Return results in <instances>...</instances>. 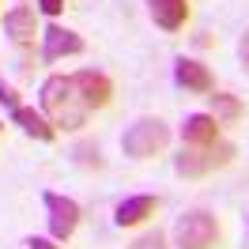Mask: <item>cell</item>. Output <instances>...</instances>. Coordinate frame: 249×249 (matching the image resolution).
<instances>
[{
  "instance_id": "1",
  "label": "cell",
  "mask_w": 249,
  "mask_h": 249,
  "mask_svg": "<svg viewBox=\"0 0 249 249\" xmlns=\"http://www.w3.org/2000/svg\"><path fill=\"white\" fill-rule=\"evenodd\" d=\"M38 109L49 117V124L57 132H79L87 124V117H91L87 102L76 91V79L61 76V72L42 79V87H38Z\"/></svg>"
},
{
  "instance_id": "2",
  "label": "cell",
  "mask_w": 249,
  "mask_h": 249,
  "mask_svg": "<svg viewBox=\"0 0 249 249\" xmlns=\"http://www.w3.org/2000/svg\"><path fill=\"white\" fill-rule=\"evenodd\" d=\"M166 147H170V124L162 117H140V121L128 124L121 136V151L128 159H136V162L162 155Z\"/></svg>"
},
{
  "instance_id": "3",
  "label": "cell",
  "mask_w": 249,
  "mask_h": 249,
  "mask_svg": "<svg viewBox=\"0 0 249 249\" xmlns=\"http://www.w3.org/2000/svg\"><path fill=\"white\" fill-rule=\"evenodd\" d=\"M170 238H174L178 249H219L223 227H219V219L212 215L208 208H193L185 215H178Z\"/></svg>"
},
{
  "instance_id": "4",
  "label": "cell",
  "mask_w": 249,
  "mask_h": 249,
  "mask_svg": "<svg viewBox=\"0 0 249 249\" xmlns=\"http://www.w3.org/2000/svg\"><path fill=\"white\" fill-rule=\"evenodd\" d=\"M234 155H238V147L231 140H215L212 147H181L174 155V170H178V178L193 181V178H208V174L231 166Z\"/></svg>"
},
{
  "instance_id": "5",
  "label": "cell",
  "mask_w": 249,
  "mask_h": 249,
  "mask_svg": "<svg viewBox=\"0 0 249 249\" xmlns=\"http://www.w3.org/2000/svg\"><path fill=\"white\" fill-rule=\"evenodd\" d=\"M42 204H46V227H49V238H57V242H68L72 234H76L79 219H83V208H79L72 196H64V193H42Z\"/></svg>"
},
{
  "instance_id": "6",
  "label": "cell",
  "mask_w": 249,
  "mask_h": 249,
  "mask_svg": "<svg viewBox=\"0 0 249 249\" xmlns=\"http://www.w3.org/2000/svg\"><path fill=\"white\" fill-rule=\"evenodd\" d=\"M83 49H87V42H83L76 31H68L61 23L42 27V61L46 64H57V61H64V57H79Z\"/></svg>"
},
{
  "instance_id": "7",
  "label": "cell",
  "mask_w": 249,
  "mask_h": 249,
  "mask_svg": "<svg viewBox=\"0 0 249 249\" xmlns=\"http://www.w3.org/2000/svg\"><path fill=\"white\" fill-rule=\"evenodd\" d=\"M4 34L12 38L16 49H27L34 46V38H42V27H38V8L31 4H16L12 12H4Z\"/></svg>"
},
{
  "instance_id": "8",
  "label": "cell",
  "mask_w": 249,
  "mask_h": 249,
  "mask_svg": "<svg viewBox=\"0 0 249 249\" xmlns=\"http://www.w3.org/2000/svg\"><path fill=\"white\" fill-rule=\"evenodd\" d=\"M72 79H76V91L79 98L87 102V109H102L109 106V98H113V79L106 76V72H98V68H79V72H72Z\"/></svg>"
},
{
  "instance_id": "9",
  "label": "cell",
  "mask_w": 249,
  "mask_h": 249,
  "mask_svg": "<svg viewBox=\"0 0 249 249\" xmlns=\"http://www.w3.org/2000/svg\"><path fill=\"white\" fill-rule=\"evenodd\" d=\"M174 83L185 94H212L215 91L212 68L204 61H196V57H178V64H174Z\"/></svg>"
},
{
  "instance_id": "10",
  "label": "cell",
  "mask_w": 249,
  "mask_h": 249,
  "mask_svg": "<svg viewBox=\"0 0 249 249\" xmlns=\"http://www.w3.org/2000/svg\"><path fill=\"white\" fill-rule=\"evenodd\" d=\"M8 117H12V124H16L23 136H31V140H38V143H53V140H57V128L49 124V117L42 113V109H34V106H16Z\"/></svg>"
},
{
  "instance_id": "11",
  "label": "cell",
  "mask_w": 249,
  "mask_h": 249,
  "mask_svg": "<svg viewBox=\"0 0 249 249\" xmlns=\"http://www.w3.org/2000/svg\"><path fill=\"white\" fill-rule=\"evenodd\" d=\"M159 212V196L151 193H136V196H124L117 208H113V223L117 227H140Z\"/></svg>"
},
{
  "instance_id": "12",
  "label": "cell",
  "mask_w": 249,
  "mask_h": 249,
  "mask_svg": "<svg viewBox=\"0 0 249 249\" xmlns=\"http://www.w3.org/2000/svg\"><path fill=\"white\" fill-rule=\"evenodd\" d=\"M219 128L223 124L212 113H189L181 121V147H212L219 140Z\"/></svg>"
},
{
  "instance_id": "13",
  "label": "cell",
  "mask_w": 249,
  "mask_h": 249,
  "mask_svg": "<svg viewBox=\"0 0 249 249\" xmlns=\"http://www.w3.org/2000/svg\"><path fill=\"white\" fill-rule=\"evenodd\" d=\"M147 12H151L159 31L178 34L189 23V0H147Z\"/></svg>"
},
{
  "instance_id": "14",
  "label": "cell",
  "mask_w": 249,
  "mask_h": 249,
  "mask_svg": "<svg viewBox=\"0 0 249 249\" xmlns=\"http://www.w3.org/2000/svg\"><path fill=\"white\" fill-rule=\"evenodd\" d=\"M208 102H212V117H215L219 124H234V121H242V113H246V106H242V98L231 91H215V94H208Z\"/></svg>"
},
{
  "instance_id": "15",
  "label": "cell",
  "mask_w": 249,
  "mask_h": 249,
  "mask_svg": "<svg viewBox=\"0 0 249 249\" xmlns=\"http://www.w3.org/2000/svg\"><path fill=\"white\" fill-rule=\"evenodd\" d=\"M124 249H170V242H166L162 231H147V234H140L132 246H124Z\"/></svg>"
},
{
  "instance_id": "16",
  "label": "cell",
  "mask_w": 249,
  "mask_h": 249,
  "mask_svg": "<svg viewBox=\"0 0 249 249\" xmlns=\"http://www.w3.org/2000/svg\"><path fill=\"white\" fill-rule=\"evenodd\" d=\"M72 155H76L79 166H94V170L102 166V155H98V147H94V143H76V151H72Z\"/></svg>"
},
{
  "instance_id": "17",
  "label": "cell",
  "mask_w": 249,
  "mask_h": 249,
  "mask_svg": "<svg viewBox=\"0 0 249 249\" xmlns=\"http://www.w3.org/2000/svg\"><path fill=\"white\" fill-rule=\"evenodd\" d=\"M0 106L8 109V113H12L16 106H23V102H19V91H16V87H12L4 76H0Z\"/></svg>"
},
{
  "instance_id": "18",
  "label": "cell",
  "mask_w": 249,
  "mask_h": 249,
  "mask_svg": "<svg viewBox=\"0 0 249 249\" xmlns=\"http://www.w3.org/2000/svg\"><path fill=\"white\" fill-rule=\"evenodd\" d=\"M34 8H38V16H46V19L64 16V0H34Z\"/></svg>"
},
{
  "instance_id": "19",
  "label": "cell",
  "mask_w": 249,
  "mask_h": 249,
  "mask_svg": "<svg viewBox=\"0 0 249 249\" xmlns=\"http://www.w3.org/2000/svg\"><path fill=\"white\" fill-rule=\"evenodd\" d=\"M23 246H27V249H61V242H57V238H42V234H31Z\"/></svg>"
},
{
  "instance_id": "20",
  "label": "cell",
  "mask_w": 249,
  "mask_h": 249,
  "mask_svg": "<svg viewBox=\"0 0 249 249\" xmlns=\"http://www.w3.org/2000/svg\"><path fill=\"white\" fill-rule=\"evenodd\" d=\"M238 61H242V68L249 72V27H246V34L238 38Z\"/></svg>"
},
{
  "instance_id": "21",
  "label": "cell",
  "mask_w": 249,
  "mask_h": 249,
  "mask_svg": "<svg viewBox=\"0 0 249 249\" xmlns=\"http://www.w3.org/2000/svg\"><path fill=\"white\" fill-rule=\"evenodd\" d=\"M0 132H4V121H0Z\"/></svg>"
}]
</instances>
